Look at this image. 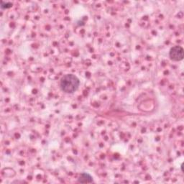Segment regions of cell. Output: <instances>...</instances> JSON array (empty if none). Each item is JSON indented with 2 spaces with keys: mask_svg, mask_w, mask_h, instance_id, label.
<instances>
[{
  "mask_svg": "<svg viewBox=\"0 0 184 184\" xmlns=\"http://www.w3.org/2000/svg\"><path fill=\"white\" fill-rule=\"evenodd\" d=\"M80 81L74 74L64 75L60 81V87L63 92L72 94L79 89Z\"/></svg>",
  "mask_w": 184,
  "mask_h": 184,
  "instance_id": "obj_1",
  "label": "cell"
},
{
  "mask_svg": "<svg viewBox=\"0 0 184 184\" xmlns=\"http://www.w3.org/2000/svg\"><path fill=\"white\" fill-rule=\"evenodd\" d=\"M169 57L174 61H181L184 57L183 48L178 45L171 47L169 51Z\"/></svg>",
  "mask_w": 184,
  "mask_h": 184,
  "instance_id": "obj_2",
  "label": "cell"
},
{
  "mask_svg": "<svg viewBox=\"0 0 184 184\" xmlns=\"http://www.w3.org/2000/svg\"><path fill=\"white\" fill-rule=\"evenodd\" d=\"M78 181L79 183H92L93 182V178L92 176L87 173H83L80 175Z\"/></svg>",
  "mask_w": 184,
  "mask_h": 184,
  "instance_id": "obj_3",
  "label": "cell"
},
{
  "mask_svg": "<svg viewBox=\"0 0 184 184\" xmlns=\"http://www.w3.org/2000/svg\"><path fill=\"white\" fill-rule=\"evenodd\" d=\"M12 4L11 2H1V8L2 9H7V8H9V7H12Z\"/></svg>",
  "mask_w": 184,
  "mask_h": 184,
  "instance_id": "obj_4",
  "label": "cell"
},
{
  "mask_svg": "<svg viewBox=\"0 0 184 184\" xmlns=\"http://www.w3.org/2000/svg\"><path fill=\"white\" fill-rule=\"evenodd\" d=\"M183 164L182 163L181 165V172H183Z\"/></svg>",
  "mask_w": 184,
  "mask_h": 184,
  "instance_id": "obj_5",
  "label": "cell"
}]
</instances>
